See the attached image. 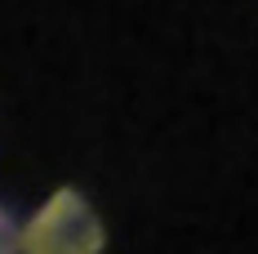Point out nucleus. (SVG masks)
<instances>
[{
	"mask_svg": "<svg viewBox=\"0 0 258 254\" xmlns=\"http://www.w3.org/2000/svg\"><path fill=\"white\" fill-rule=\"evenodd\" d=\"M107 223L80 187H53L36 214L18 223V254H103Z\"/></svg>",
	"mask_w": 258,
	"mask_h": 254,
	"instance_id": "f257e3e1",
	"label": "nucleus"
},
{
	"mask_svg": "<svg viewBox=\"0 0 258 254\" xmlns=\"http://www.w3.org/2000/svg\"><path fill=\"white\" fill-rule=\"evenodd\" d=\"M0 254H18V219L0 205Z\"/></svg>",
	"mask_w": 258,
	"mask_h": 254,
	"instance_id": "f03ea898",
	"label": "nucleus"
}]
</instances>
